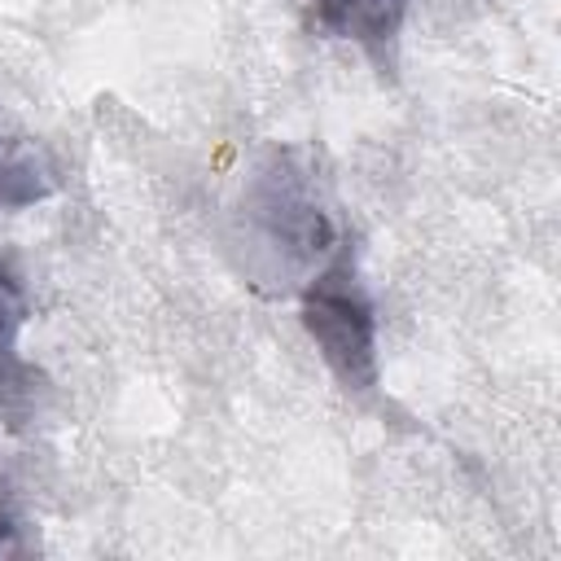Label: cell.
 <instances>
[{
	"label": "cell",
	"instance_id": "6da1fadb",
	"mask_svg": "<svg viewBox=\"0 0 561 561\" xmlns=\"http://www.w3.org/2000/svg\"><path fill=\"white\" fill-rule=\"evenodd\" d=\"M302 324L320 351V359L333 368V377L355 390H377V311L359 280L355 250L342 241L307 280H302Z\"/></svg>",
	"mask_w": 561,
	"mask_h": 561
},
{
	"label": "cell",
	"instance_id": "7a4b0ae2",
	"mask_svg": "<svg viewBox=\"0 0 561 561\" xmlns=\"http://www.w3.org/2000/svg\"><path fill=\"white\" fill-rule=\"evenodd\" d=\"M250 219L259 224L263 250L272 259L280 254V267H294V263L320 267L346 241L333 228L329 210L320 206V188L307 180V171H294L289 162H280L259 180L250 197Z\"/></svg>",
	"mask_w": 561,
	"mask_h": 561
},
{
	"label": "cell",
	"instance_id": "3957f363",
	"mask_svg": "<svg viewBox=\"0 0 561 561\" xmlns=\"http://www.w3.org/2000/svg\"><path fill=\"white\" fill-rule=\"evenodd\" d=\"M26 320H31L26 289H22L18 272L9 267V259L0 254V421L26 416L35 403V390H39V373L22 355Z\"/></svg>",
	"mask_w": 561,
	"mask_h": 561
},
{
	"label": "cell",
	"instance_id": "277c9868",
	"mask_svg": "<svg viewBox=\"0 0 561 561\" xmlns=\"http://www.w3.org/2000/svg\"><path fill=\"white\" fill-rule=\"evenodd\" d=\"M311 4H316V18L333 35L355 39L373 57H381L394 44L403 13H408V0H311Z\"/></svg>",
	"mask_w": 561,
	"mask_h": 561
},
{
	"label": "cell",
	"instance_id": "5b68a950",
	"mask_svg": "<svg viewBox=\"0 0 561 561\" xmlns=\"http://www.w3.org/2000/svg\"><path fill=\"white\" fill-rule=\"evenodd\" d=\"M53 193V175L44 158L26 140H0V202L4 206H31Z\"/></svg>",
	"mask_w": 561,
	"mask_h": 561
},
{
	"label": "cell",
	"instance_id": "8992f818",
	"mask_svg": "<svg viewBox=\"0 0 561 561\" xmlns=\"http://www.w3.org/2000/svg\"><path fill=\"white\" fill-rule=\"evenodd\" d=\"M18 548V522L0 508V552H13Z\"/></svg>",
	"mask_w": 561,
	"mask_h": 561
}]
</instances>
